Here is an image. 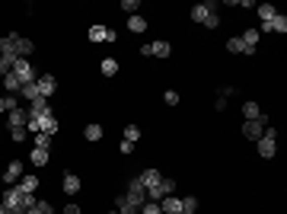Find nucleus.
Wrapping results in <instances>:
<instances>
[{
    "instance_id": "8",
    "label": "nucleus",
    "mask_w": 287,
    "mask_h": 214,
    "mask_svg": "<svg viewBox=\"0 0 287 214\" xmlns=\"http://www.w3.org/2000/svg\"><path fill=\"white\" fill-rule=\"evenodd\" d=\"M26 112H29V118H42V115H51V99L38 96L36 103H29V106H26Z\"/></svg>"
},
{
    "instance_id": "43",
    "label": "nucleus",
    "mask_w": 287,
    "mask_h": 214,
    "mask_svg": "<svg viewBox=\"0 0 287 214\" xmlns=\"http://www.w3.org/2000/svg\"><path fill=\"white\" fill-rule=\"evenodd\" d=\"M61 214H80V208H77V205H67V208L61 211Z\"/></svg>"
},
{
    "instance_id": "25",
    "label": "nucleus",
    "mask_w": 287,
    "mask_h": 214,
    "mask_svg": "<svg viewBox=\"0 0 287 214\" xmlns=\"http://www.w3.org/2000/svg\"><path fill=\"white\" fill-rule=\"evenodd\" d=\"M102 77H115L118 73V58H102Z\"/></svg>"
},
{
    "instance_id": "9",
    "label": "nucleus",
    "mask_w": 287,
    "mask_h": 214,
    "mask_svg": "<svg viewBox=\"0 0 287 214\" xmlns=\"http://www.w3.org/2000/svg\"><path fill=\"white\" fill-rule=\"evenodd\" d=\"M36 83H38V93H42L45 99H51V96H54V90H58V80H54L51 73H38Z\"/></svg>"
},
{
    "instance_id": "26",
    "label": "nucleus",
    "mask_w": 287,
    "mask_h": 214,
    "mask_svg": "<svg viewBox=\"0 0 287 214\" xmlns=\"http://www.w3.org/2000/svg\"><path fill=\"white\" fill-rule=\"evenodd\" d=\"M268 32H278V36H284V32H287V16H284V13H278V16L268 23Z\"/></svg>"
},
{
    "instance_id": "33",
    "label": "nucleus",
    "mask_w": 287,
    "mask_h": 214,
    "mask_svg": "<svg viewBox=\"0 0 287 214\" xmlns=\"http://www.w3.org/2000/svg\"><path fill=\"white\" fill-rule=\"evenodd\" d=\"M36 147H42V150H51V135L38 131V135H36Z\"/></svg>"
},
{
    "instance_id": "30",
    "label": "nucleus",
    "mask_w": 287,
    "mask_h": 214,
    "mask_svg": "<svg viewBox=\"0 0 287 214\" xmlns=\"http://www.w3.org/2000/svg\"><path fill=\"white\" fill-rule=\"evenodd\" d=\"M26 214H54V208H51V202H42V198H38V202L32 205Z\"/></svg>"
},
{
    "instance_id": "23",
    "label": "nucleus",
    "mask_w": 287,
    "mask_h": 214,
    "mask_svg": "<svg viewBox=\"0 0 287 214\" xmlns=\"http://www.w3.org/2000/svg\"><path fill=\"white\" fill-rule=\"evenodd\" d=\"M115 211H118V214H141V208H134V205L128 202L125 195H118V198H115Z\"/></svg>"
},
{
    "instance_id": "1",
    "label": "nucleus",
    "mask_w": 287,
    "mask_h": 214,
    "mask_svg": "<svg viewBox=\"0 0 287 214\" xmlns=\"http://www.w3.org/2000/svg\"><path fill=\"white\" fill-rule=\"evenodd\" d=\"M255 150H258V157H265V160H271L278 153V131L271 128V125L265 128V135L255 141Z\"/></svg>"
},
{
    "instance_id": "16",
    "label": "nucleus",
    "mask_w": 287,
    "mask_h": 214,
    "mask_svg": "<svg viewBox=\"0 0 287 214\" xmlns=\"http://www.w3.org/2000/svg\"><path fill=\"white\" fill-rule=\"evenodd\" d=\"M227 51H233V55H246V58L255 55V51H249V48L243 45V38H239V36H230V38H227Z\"/></svg>"
},
{
    "instance_id": "46",
    "label": "nucleus",
    "mask_w": 287,
    "mask_h": 214,
    "mask_svg": "<svg viewBox=\"0 0 287 214\" xmlns=\"http://www.w3.org/2000/svg\"><path fill=\"white\" fill-rule=\"evenodd\" d=\"M108 214H118V211H108Z\"/></svg>"
},
{
    "instance_id": "38",
    "label": "nucleus",
    "mask_w": 287,
    "mask_h": 214,
    "mask_svg": "<svg viewBox=\"0 0 287 214\" xmlns=\"http://www.w3.org/2000/svg\"><path fill=\"white\" fill-rule=\"evenodd\" d=\"M163 99H166V106H179V93H176V90H166Z\"/></svg>"
},
{
    "instance_id": "31",
    "label": "nucleus",
    "mask_w": 287,
    "mask_h": 214,
    "mask_svg": "<svg viewBox=\"0 0 287 214\" xmlns=\"http://www.w3.org/2000/svg\"><path fill=\"white\" fill-rule=\"evenodd\" d=\"M16 106H19L16 96H0V112H10V109H16Z\"/></svg>"
},
{
    "instance_id": "14",
    "label": "nucleus",
    "mask_w": 287,
    "mask_h": 214,
    "mask_svg": "<svg viewBox=\"0 0 287 214\" xmlns=\"http://www.w3.org/2000/svg\"><path fill=\"white\" fill-rule=\"evenodd\" d=\"M0 80H3V90H6V96H19V90H23V83H19V77H16V73H6V77H0Z\"/></svg>"
},
{
    "instance_id": "24",
    "label": "nucleus",
    "mask_w": 287,
    "mask_h": 214,
    "mask_svg": "<svg viewBox=\"0 0 287 214\" xmlns=\"http://www.w3.org/2000/svg\"><path fill=\"white\" fill-rule=\"evenodd\" d=\"M255 13H258V19H262V23H271V19L278 16V10H275L271 3H258V6H255Z\"/></svg>"
},
{
    "instance_id": "6",
    "label": "nucleus",
    "mask_w": 287,
    "mask_h": 214,
    "mask_svg": "<svg viewBox=\"0 0 287 214\" xmlns=\"http://www.w3.org/2000/svg\"><path fill=\"white\" fill-rule=\"evenodd\" d=\"M13 73L19 77V83H32V80L38 77V71L32 68V61H26V58H16V64H13Z\"/></svg>"
},
{
    "instance_id": "2",
    "label": "nucleus",
    "mask_w": 287,
    "mask_h": 214,
    "mask_svg": "<svg viewBox=\"0 0 287 214\" xmlns=\"http://www.w3.org/2000/svg\"><path fill=\"white\" fill-rule=\"evenodd\" d=\"M6 36H10V45H13V55L16 58H29L32 51H36V42H32V38L19 36V32H6Z\"/></svg>"
},
{
    "instance_id": "22",
    "label": "nucleus",
    "mask_w": 287,
    "mask_h": 214,
    "mask_svg": "<svg viewBox=\"0 0 287 214\" xmlns=\"http://www.w3.org/2000/svg\"><path fill=\"white\" fill-rule=\"evenodd\" d=\"M16 185H19L23 192H29V195H36V189H38V176H36V173H29V176H23Z\"/></svg>"
},
{
    "instance_id": "29",
    "label": "nucleus",
    "mask_w": 287,
    "mask_h": 214,
    "mask_svg": "<svg viewBox=\"0 0 287 214\" xmlns=\"http://www.w3.org/2000/svg\"><path fill=\"white\" fill-rule=\"evenodd\" d=\"M128 29H131V32H144V29H147V19H144L141 13H134V16H128Z\"/></svg>"
},
{
    "instance_id": "41",
    "label": "nucleus",
    "mask_w": 287,
    "mask_h": 214,
    "mask_svg": "<svg viewBox=\"0 0 287 214\" xmlns=\"http://www.w3.org/2000/svg\"><path fill=\"white\" fill-rule=\"evenodd\" d=\"M236 93V86H220V99H230Z\"/></svg>"
},
{
    "instance_id": "21",
    "label": "nucleus",
    "mask_w": 287,
    "mask_h": 214,
    "mask_svg": "<svg viewBox=\"0 0 287 214\" xmlns=\"http://www.w3.org/2000/svg\"><path fill=\"white\" fill-rule=\"evenodd\" d=\"M258 115H262V109H258V103H255V99L243 103V118H246V122H255Z\"/></svg>"
},
{
    "instance_id": "3",
    "label": "nucleus",
    "mask_w": 287,
    "mask_h": 214,
    "mask_svg": "<svg viewBox=\"0 0 287 214\" xmlns=\"http://www.w3.org/2000/svg\"><path fill=\"white\" fill-rule=\"evenodd\" d=\"M265 128H268V115H258L255 122H243V138H249V141H258V138L265 135Z\"/></svg>"
},
{
    "instance_id": "19",
    "label": "nucleus",
    "mask_w": 287,
    "mask_h": 214,
    "mask_svg": "<svg viewBox=\"0 0 287 214\" xmlns=\"http://www.w3.org/2000/svg\"><path fill=\"white\" fill-rule=\"evenodd\" d=\"M29 160H32V166H48V163H51V150H42V147H32Z\"/></svg>"
},
{
    "instance_id": "27",
    "label": "nucleus",
    "mask_w": 287,
    "mask_h": 214,
    "mask_svg": "<svg viewBox=\"0 0 287 214\" xmlns=\"http://www.w3.org/2000/svg\"><path fill=\"white\" fill-rule=\"evenodd\" d=\"M83 138H86V141H102V125H96V122H90V125H86V128H83Z\"/></svg>"
},
{
    "instance_id": "28",
    "label": "nucleus",
    "mask_w": 287,
    "mask_h": 214,
    "mask_svg": "<svg viewBox=\"0 0 287 214\" xmlns=\"http://www.w3.org/2000/svg\"><path fill=\"white\" fill-rule=\"evenodd\" d=\"M239 38H243V45H246L249 51H255V45H258V29H246Z\"/></svg>"
},
{
    "instance_id": "32",
    "label": "nucleus",
    "mask_w": 287,
    "mask_h": 214,
    "mask_svg": "<svg viewBox=\"0 0 287 214\" xmlns=\"http://www.w3.org/2000/svg\"><path fill=\"white\" fill-rule=\"evenodd\" d=\"M121 10H125L128 16H134V13L141 10V0H121Z\"/></svg>"
},
{
    "instance_id": "17",
    "label": "nucleus",
    "mask_w": 287,
    "mask_h": 214,
    "mask_svg": "<svg viewBox=\"0 0 287 214\" xmlns=\"http://www.w3.org/2000/svg\"><path fill=\"white\" fill-rule=\"evenodd\" d=\"M169 51H173V45H169L166 38H156V42L150 45V58H169Z\"/></svg>"
},
{
    "instance_id": "40",
    "label": "nucleus",
    "mask_w": 287,
    "mask_h": 214,
    "mask_svg": "<svg viewBox=\"0 0 287 214\" xmlns=\"http://www.w3.org/2000/svg\"><path fill=\"white\" fill-rule=\"evenodd\" d=\"M118 150L125 153V157H131V153H134V144H131V141H121V144H118Z\"/></svg>"
},
{
    "instance_id": "4",
    "label": "nucleus",
    "mask_w": 287,
    "mask_h": 214,
    "mask_svg": "<svg viewBox=\"0 0 287 214\" xmlns=\"http://www.w3.org/2000/svg\"><path fill=\"white\" fill-rule=\"evenodd\" d=\"M23 170H26L23 160H10V163L3 166V173H0V182H3V185H16L19 179H23Z\"/></svg>"
},
{
    "instance_id": "12",
    "label": "nucleus",
    "mask_w": 287,
    "mask_h": 214,
    "mask_svg": "<svg viewBox=\"0 0 287 214\" xmlns=\"http://www.w3.org/2000/svg\"><path fill=\"white\" fill-rule=\"evenodd\" d=\"M61 189H64L67 195H77L80 192V176L77 173H64V176H61Z\"/></svg>"
},
{
    "instance_id": "10",
    "label": "nucleus",
    "mask_w": 287,
    "mask_h": 214,
    "mask_svg": "<svg viewBox=\"0 0 287 214\" xmlns=\"http://www.w3.org/2000/svg\"><path fill=\"white\" fill-rule=\"evenodd\" d=\"M160 211H163V214H179V211H182L179 192H173V195H163V198H160Z\"/></svg>"
},
{
    "instance_id": "45",
    "label": "nucleus",
    "mask_w": 287,
    "mask_h": 214,
    "mask_svg": "<svg viewBox=\"0 0 287 214\" xmlns=\"http://www.w3.org/2000/svg\"><path fill=\"white\" fill-rule=\"evenodd\" d=\"M182 214H198V211H182Z\"/></svg>"
},
{
    "instance_id": "39",
    "label": "nucleus",
    "mask_w": 287,
    "mask_h": 214,
    "mask_svg": "<svg viewBox=\"0 0 287 214\" xmlns=\"http://www.w3.org/2000/svg\"><path fill=\"white\" fill-rule=\"evenodd\" d=\"M10 138H13L16 144H23V141H26V128H10Z\"/></svg>"
},
{
    "instance_id": "11",
    "label": "nucleus",
    "mask_w": 287,
    "mask_h": 214,
    "mask_svg": "<svg viewBox=\"0 0 287 214\" xmlns=\"http://www.w3.org/2000/svg\"><path fill=\"white\" fill-rule=\"evenodd\" d=\"M86 36H90V42H115V32L108 29V26H90V32H86Z\"/></svg>"
},
{
    "instance_id": "15",
    "label": "nucleus",
    "mask_w": 287,
    "mask_h": 214,
    "mask_svg": "<svg viewBox=\"0 0 287 214\" xmlns=\"http://www.w3.org/2000/svg\"><path fill=\"white\" fill-rule=\"evenodd\" d=\"M138 179H141L144 189H153V185H160V179H163V176H160V170H153V166H150V170H144Z\"/></svg>"
},
{
    "instance_id": "36",
    "label": "nucleus",
    "mask_w": 287,
    "mask_h": 214,
    "mask_svg": "<svg viewBox=\"0 0 287 214\" xmlns=\"http://www.w3.org/2000/svg\"><path fill=\"white\" fill-rule=\"evenodd\" d=\"M182 211H198V198H195V195L182 198ZM182 211H179V214H182Z\"/></svg>"
},
{
    "instance_id": "37",
    "label": "nucleus",
    "mask_w": 287,
    "mask_h": 214,
    "mask_svg": "<svg viewBox=\"0 0 287 214\" xmlns=\"http://www.w3.org/2000/svg\"><path fill=\"white\" fill-rule=\"evenodd\" d=\"M141 214H163V211H160V202H144Z\"/></svg>"
},
{
    "instance_id": "34",
    "label": "nucleus",
    "mask_w": 287,
    "mask_h": 214,
    "mask_svg": "<svg viewBox=\"0 0 287 214\" xmlns=\"http://www.w3.org/2000/svg\"><path fill=\"white\" fill-rule=\"evenodd\" d=\"M204 26H208V29H217V26H220V13H217V10H211L208 16H204Z\"/></svg>"
},
{
    "instance_id": "5",
    "label": "nucleus",
    "mask_w": 287,
    "mask_h": 214,
    "mask_svg": "<svg viewBox=\"0 0 287 214\" xmlns=\"http://www.w3.org/2000/svg\"><path fill=\"white\" fill-rule=\"evenodd\" d=\"M125 198L134 205V208H144V202H147V189L141 185V179H138V176H134L131 182H128V192H125Z\"/></svg>"
},
{
    "instance_id": "44",
    "label": "nucleus",
    "mask_w": 287,
    "mask_h": 214,
    "mask_svg": "<svg viewBox=\"0 0 287 214\" xmlns=\"http://www.w3.org/2000/svg\"><path fill=\"white\" fill-rule=\"evenodd\" d=\"M0 214H10V211H6V208H3V205H0Z\"/></svg>"
},
{
    "instance_id": "35",
    "label": "nucleus",
    "mask_w": 287,
    "mask_h": 214,
    "mask_svg": "<svg viewBox=\"0 0 287 214\" xmlns=\"http://www.w3.org/2000/svg\"><path fill=\"white\" fill-rule=\"evenodd\" d=\"M138 138H141V128H138V125H128V128H125V141L138 144Z\"/></svg>"
},
{
    "instance_id": "20",
    "label": "nucleus",
    "mask_w": 287,
    "mask_h": 214,
    "mask_svg": "<svg viewBox=\"0 0 287 214\" xmlns=\"http://www.w3.org/2000/svg\"><path fill=\"white\" fill-rule=\"evenodd\" d=\"M19 96L26 99V106H29V103H36V99L42 96V93H38V83H36V80H32V83H23V90H19Z\"/></svg>"
},
{
    "instance_id": "42",
    "label": "nucleus",
    "mask_w": 287,
    "mask_h": 214,
    "mask_svg": "<svg viewBox=\"0 0 287 214\" xmlns=\"http://www.w3.org/2000/svg\"><path fill=\"white\" fill-rule=\"evenodd\" d=\"M214 109H217V112H223V109H227V99L217 96V99H214Z\"/></svg>"
},
{
    "instance_id": "7",
    "label": "nucleus",
    "mask_w": 287,
    "mask_h": 214,
    "mask_svg": "<svg viewBox=\"0 0 287 214\" xmlns=\"http://www.w3.org/2000/svg\"><path fill=\"white\" fill-rule=\"evenodd\" d=\"M26 122H29V112H26V106H16V109L6 112V128H26Z\"/></svg>"
},
{
    "instance_id": "18",
    "label": "nucleus",
    "mask_w": 287,
    "mask_h": 214,
    "mask_svg": "<svg viewBox=\"0 0 287 214\" xmlns=\"http://www.w3.org/2000/svg\"><path fill=\"white\" fill-rule=\"evenodd\" d=\"M58 128H61V125H58V118H54V115H42V118H38V131H45V135H58Z\"/></svg>"
},
{
    "instance_id": "13",
    "label": "nucleus",
    "mask_w": 287,
    "mask_h": 214,
    "mask_svg": "<svg viewBox=\"0 0 287 214\" xmlns=\"http://www.w3.org/2000/svg\"><path fill=\"white\" fill-rule=\"evenodd\" d=\"M211 10H217V3H214V0H208V3H198V6H191V23H204V16H208Z\"/></svg>"
}]
</instances>
